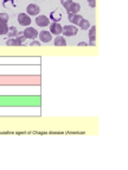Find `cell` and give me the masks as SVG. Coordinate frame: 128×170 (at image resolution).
I'll use <instances>...</instances> for the list:
<instances>
[{
    "label": "cell",
    "instance_id": "obj_1",
    "mask_svg": "<svg viewBox=\"0 0 128 170\" xmlns=\"http://www.w3.org/2000/svg\"><path fill=\"white\" fill-rule=\"evenodd\" d=\"M79 32V29L76 28V25H65L63 28L62 33L65 36V37H71V36H76Z\"/></svg>",
    "mask_w": 128,
    "mask_h": 170
},
{
    "label": "cell",
    "instance_id": "obj_2",
    "mask_svg": "<svg viewBox=\"0 0 128 170\" xmlns=\"http://www.w3.org/2000/svg\"><path fill=\"white\" fill-rule=\"evenodd\" d=\"M23 35H24V37H25V38L35 40V38H37V37H38V31L36 30L35 28H31V26H29L27 29H25V30H24Z\"/></svg>",
    "mask_w": 128,
    "mask_h": 170
},
{
    "label": "cell",
    "instance_id": "obj_3",
    "mask_svg": "<svg viewBox=\"0 0 128 170\" xmlns=\"http://www.w3.org/2000/svg\"><path fill=\"white\" fill-rule=\"evenodd\" d=\"M63 31V26L59 24L58 21H53L50 24V32L51 35H56V36H59Z\"/></svg>",
    "mask_w": 128,
    "mask_h": 170
},
{
    "label": "cell",
    "instance_id": "obj_4",
    "mask_svg": "<svg viewBox=\"0 0 128 170\" xmlns=\"http://www.w3.org/2000/svg\"><path fill=\"white\" fill-rule=\"evenodd\" d=\"M18 23L21 26H29L31 24V18L27 13H19L18 14Z\"/></svg>",
    "mask_w": 128,
    "mask_h": 170
},
{
    "label": "cell",
    "instance_id": "obj_5",
    "mask_svg": "<svg viewBox=\"0 0 128 170\" xmlns=\"http://www.w3.org/2000/svg\"><path fill=\"white\" fill-rule=\"evenodd\" d=\"M36 24L40 26V28H45V26H48L50 25V18L49 17H46V16H38L37 18H36Z\"/></svg>",
    "mask_w": 128,
    "mask_h": 170
},
{
    "label": "cell",
    "instance_id": "obj_6",
    "mask_svg": "<svg viewBox=\"0 0 128 170\" xmlns=\"http://www.w3.org/2000/svg\"><path fill=\"white\" fill-rule=\"evenodd\" d=\"M26 12L29 16H38V13L40 12V9L38 5L36 4H29L26 7Z\"/></svg>",
    "mask_w": 128,
    "mask_h": 170
},
{
    "label": "cell",
    "instance_id": "obj_7",
    "mask_svg": "<svg viewBox=\"0 0 128 170\" xmlns=\"http://www.w3.org/2000/svg\"><path fill=\"white\" fill-rule=\"evenodd\" d=\"M39 40L42 43H49V42H51V40H52V35H51L50 31H46V30L40 31Z\"/></svg>",
    "mask_w": 128,
    "mask_h": 170
},
{
    "label": "cell",
    "instance_id": "obj_8",
    "mask_svg": "<svg viewBox=\"0 0 128 170\" xmlns=\"http://www.w3.org/2000/svg\"><path fill=\"white\" fill-rule=\"evenodd\" d=\"M68 19L70 20V23L72 24V25H79V21L83 19V17L82 16H79V13H76V14H74V13H68Z\"/></svg>",
    "mask_w": 128,
    "mask_h": 170
},
{
    "label": "cell",
    "instance_id": "obj_9",
    "mask_svg": "<svg viewBox=\"0 0 128 170\" xmlns=\"http://www.w3.org/2000/svg\"><path fill=\"white\" fill-rule=\"evenodd\" d=\"M79 10H81V5H79V2H72L71 5H70L69 10L67 11L68 13H74V14H76V13H79Z\"/></svg>",
    "mask_w": 128,
    "mask_h": 170
},
{
    "label": "cell",
    "instance_id": "obj_10",
    "mask_svg": "<svg viewBox=\"0 0 128 170\" xmlns=\"http://www.w3.org/2000/svg\"><path fill=\"white\" fill-rule=\"evenodd\" d=\"M56 47H65L67 45V40L63 36H56V38L53 40Z\"/></svg>",
    "mask_w": 128,
    "mask_h": 170
},
{
    "label": "cell",
    "instance_id": "obj_11",
    "mask_svg": "<svg viewBox=\"0 0 128 170\" xmlns=\"http://www.w3.org/2000/svg\"><path fill=\"white\" fill-rule=\"evenodd\" d=\"M79 29H82V30H88L89 28H90V23L87 19H82L79 21Z\"/></svg>",
    "mask_w": 128,
    "mask_h": 170
},
{
    "label": "cell",
    "instance_id": "obj_12",
    "mask_svg": "<svg viewBox=\"0 0 128 170\" xmlns=\"http://www.w3.org/2000/svg\"><path fill=\"white\" fill-rule=\"evenodd\" d=\"M7 35L10 36V38H14V37L18 35L17 28H16V26H11V28H9V33H7Z\"/></svg>",
    "mask_w": 128,
    "mask_h": 170
},
{
    "label": "cell",
    "instance_id": "obj_13",
    "mask_svg": "<svg viewBox=\"0 0 128 170\" xmlns=\"http://www.w3.org/2000/svg\"><path fill=\"white\" fill-rule=\"evenodd\" d=\"M10 19L7 13H0V23L1 24H7V21Z\"/></svg>",
    "mask_w": 128,
    "mask_h": 170
},
{
    "label": "cell",
    "instance_id": "obj_14",
    "mask_svg": "<svg viewBox=\"0 0 128 170\" xmlns=\"http://www.w3.org/2000/svg\"><path fill=\"white\" fill-rule=\"evenodd\" d=\"M60 17H62V16H60V13H57V12H52V13H51V14H50V19H52L53 20V21H59V20H60Z\"/></svg>",
    "mask_w": 128,
    "mask_h": 170
},
{
    "label": "cell",
    "instance_id": "obj_15",
    "mask_svg": "<svg viewBox=\"0 0 128 170\" xmlns=\"http://www.w3.org/2000/svg\"><path fill=\"white\" fill-rule=\"evenodd\" d=\"M9 33V26L6 24L0 23V35H7Z\"/></svg>",
    "mask_w": 128,
    "mask_h": 170
},
{
    "label": "cell",
    "instance_id": "obj_16",
    "mask_svg": "<svg viewBox=\"0 0 128 170\" xmlns=\"http://www.w3.org/2000/svg\"><path fill=\"white\" fill-rule=\"evenodd\" d=\"M72 2H74L72 0H60V4L63 5V7H64V9H65L67 11L69 10L70 5H71Z\"/></svg>",
    "mask_w": 128,
    "mask_h": 170
},
{
    "label": "cell",
    "instance_id": "obj_17",
    "mask_svg": "<svg viewBox=\"0 0 128 170\" xmlns=\"http://www.w3.org/2000/svg\"><path fill=\"white\" fill-rule=\"evenodd\" d=\"M89 45H91V47L96 45V37L95 36H89Z\"/></svg>",
    "mask_w": 128,
    "mask_h": 170
},
{
    "label": "cell",
    "instance_id": "obj_18",
    "mask_svg": "<svg viewBox=\"0 0 128 170\" xmlns=\"http://www.w3.org/2000/svg\"><path fill=\"white\" fill-rule=\"evenodd\" d=\"M89 30V36H96V26H90L88 29Z\"/></svg>",
    "mask_w": 128,
    "mask_h": 170
},
{
    "label": "cell",
    "instance_id": "obj_19",
    "mask_svg": "<svg viewBox=\"0 0 128 170\" xmlns=\"http://www.w3.org/2000/svg\"><path fill=\"white\" fill-rule=\"evenodd\" d=\"M89 4V6L91 7V9H95V6H96V0H87Z\"/></svg>",
    "mask_w": 128,
    "mask_h": 170
},
{
    "label": "cell",
    "instance_id": "obj_20",
    "mask_svg": "<svg viewBox=\"0 0 128 170\" xmlns=\"http://www.w3.org/2000/svg\"><path fill=\"white\" fill-rule=\"evenodd\" d=\"M30 45H31V47H38V48H39V47H40V42H37V40H33V42H32V43H31Z\"/></svg>",
    "mask_w": 128,
    "mask_h": 170
},
{
    "label": "cell",
    "instance_id": "obj_21",
    "mask_svg": "<svg viewBox=\"0 0 128 170\" xmlns=\"http://www.w3.org/2000/svg\"><path fill=\"white\" fill-rule=\"evenodd\" d=\"M88 45V43H86V42H79V47H87Z\"/></svg>",
    "mask_w": 128,
    "mask_h": 170
}]
</instances>
